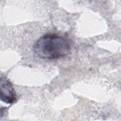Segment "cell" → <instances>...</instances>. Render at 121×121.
<instances>
[{"mask_svg": "<svg viewBox=\"0 0 121 121\" xmlns=\"http://www.w3.org/2000/svg\"><path fill=\"white\" fill-rule=\"evenodd\" d=\"M33 49L35 53L40 58L55 59L67 55L70 51V44L63 36L47 34L35 42Z\"/></svg>", "mask_w": 121, "mask_h": 121, "instance_id": "1", "label": "cell"}, {"mask_svg": "<svg viewBox=\"0 0 121 121\" xmlns=\"http://www.w3.org/2000/svg\"><path fill=\"white\" fill-rule=\"evenodd\" d=\"M0 87L1 101L8 104L14 103L17 96L12 83L6 78L1 76Z\"/></svg>", "mask_w": 121, "mask_h": 121, "instance_id": "2", "label": "cell"}]
</instances>
